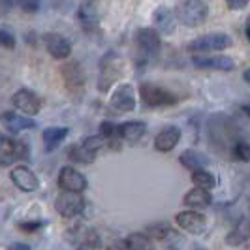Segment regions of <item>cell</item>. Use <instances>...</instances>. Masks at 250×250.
<instances>
[{
    "label": "cell",
    "instance_id": "cell-35",
    "mask_svg": "<svg viewBox=\"0 0 250 250\" xmlns=\"http://www.w3.org/2000/svg\"><path fill=\"white\" fill-rule=\"evenodd\" d=\"M245 34H247V40L250 42V19H249V23H247V28H245Z\"/></svg>",
    "mask_w": 250,
    "mask_h": 250
},
{
    "label": "cell",
    "instance_id": "cell-9",
    "mask_svg": "<svg viewBox=\"0 0 250 250\" xmlns=\"http://www.w3.org/2000/svg\"><path fill=\"white\" fill-rule=\"evenodd\" d=\"M111 105L117 111H134L136 109V90H134V87L130 83H121L113 90Z\"/></svg>",
    "mask_w": 250,
    "mask_h": 250
},
{
    "label": "cell",
    "instance_id": "cell-13",
    "mask_svg": "<svg viewBox=\"0 0 250 250\" xmlns=\"http://www.w3.org/2000/svg\"><path fill=\"white\" fill-rule=\"evenodd\" d=\"M43 43H45V49L49 53L53 59H68L72 55V43L62 36V34H57V32H49L43 36Z\"/></svg>",
    "mask_w": 250,
    "mask_h": 250
},
{
    "label": "cell",
    "instance_id": "cell-12",
    "mask_svg": "<svg viewBox=\"0 0 250 250\" xmlns=\"http://www.w3.org/2000/svg\"><path fill=\"white\" fill-rule=\"evenodd\" d=\"M194 66L203 70H220V72H231L235 62L226 55H196L192 59Z\"/></svg>",
    "mask_w": 250,
    "mask_h": 250
},
{
    "label": "cell",
    "instance_id": "cell-6",
    "mask_svg": "<svg viewBox=\"0 0 250 250\" xmlns=\"http://www.w3.org/2000/svg\"><path fill=\"white\" fill-rule=\"evenodd\" d=\"M139 94H141V100L145 102L147 105H152V107L169 105V104L177 102V98L169 90L162 88L160 85H154V83H143L139 87Z\"/></svg>",
    "mask_w": 250,
    "mask_h": 250
},
{
    "label": "cell",
    "instance_id": "cell-28",
    "mask_svg": "<svg viewBox=\"0 0 250 250\" xmlns=\"http://www.w3.org/2000/svg\"><path fill=\"white\" fill-rule=\"evenodd\" d=\"M233 156L239 162H250V143L247 141H239L233 147Z\"/></svg>",
    "mask_w": 250,
    "mask_h": 250
},
{
    "label": "cell",
    "instance_id": "cell-10",
    "mask_svg": "<svg viewBox=\"0 0 250 250\" xmlns=\"http://www.w3.org/2000/svg\"><path fill=\"white\" fill-rule=\"evenodd\" d=\"M138 47L145 57H156L162 47V40L156 28H139L138 30Z\"/></svg>",
    "mask_w": 250,
    "mask_h": 250
},
{
    "label": "cell",
    "instance_id": "cell-23",
    "mask_svg": "<svg viewBox=\"0 0 250 250\" xmlns=\"http://www.w3.org/2000/svg\"><path fill=\"white\" fill-rule=\"evenodd\" d=\"M192 183L196 187L211 190V188L216 187V177L207 169H198V171H192Z\"/></svg>",
    "mask_w": 250,
    "mask_h": 250
},
{
    "label": "cell",
    "instance_id": "cell-4",
    "mask_svg": "<svg viewBox=\"0 0 250 250\" xmlns=\"http://www.w3.org/2000/svg\"><path fill=\"white\" fill-rule=\"evenodd\" d=\"M55 209H57V213L61 214V216H64V218H75L77 214L83 213V209H85V200H83L81 192H68V190H64L62 194L57 198Z\"/></svg>",
    "mask_w": 250,
    "mask_h": 250
},
{
    "label": "cell",
    "instance_id": "cell-15",
    "mask_svg": "<svg viewBox=\"0 0 250 250\" xmlns=\"http://www.w3.org/2000/svg\"><path fill=\"white\" fill-rule=\"evenodd\" d=\"M10 177H12L13 185L19 190H23V192H36L38 187H40L38 177L26 166H15L12 169V173H10Z\"/></svg>",
    "mask_w": 250,
    "mask_h": 250
},
{
    "label": "cell",
    "instance_id": "cell-29",
    "mask_svg": "<svg viewBox=\"0 0 250 250\" xmlns=\"http://www.w3.org/2000/svg\"><path fill=\"white\" fill-rule=\"evenodd\" d=\"M0 43H2L6 49H13V47H15V36H13L12 32H8L6 28H2V30H0Z\"/></svg>",
    "mask_w": 250,
    "mask_h": 250
},
{
    "label": "cell",
    "instance_id": "cell-25",
    "mask_svg": "<svg viewBox=\"0 0 250 250\" xmlns=\"http://www.w3.org/2000/svg\"><path fill=\"white\" fill-rule=\"evenodd\" d=\"M79 21H81V25L85 26L87 30H90V28H94V26L98 25V13H96V10L90 4H83L79 8Z\"/></svg>",
    "mask_w": 250,
    "mask_h": 250
},
{
    "label": "cell",
    "instance_id": "cell-21",
    "mask_svg": "<svg viewBox=\"0 0 250 250\" xmlns=\"http://www.w3.org/2000/svg\"><path fill=\"white\" fill-rule=\"evenodd\" d=\"M179 162L183 164L187 169H190V171H198V169H205V166H207V156H205L203 152H200V150L188 149L179 156Z\"/></svg>",
    "mask_w": 250,
    "mask_h": 250
},
{
    "label": "cell",
    "instance_id": "cell-36",
    "mask_svg": "<svg viewBox=\"0 0 250 250\" xmlns=\"http://www.w3.org/2000/svg\"><path fill=\"white\" fill-rule=\"evenodd\" d=\"M243 77H245V81H247V83H250V68L245 72V75H243Z\"/></svg>",
    "mask_w": 250,
    "mask_h": 250
},
{
    "label": "cell",
    "instance_id": "cell-3",
    "mask_svg": "<svg viewBox=\"0 0 250 250\" xmlns=\"http://www.w3.org/2000/svg\"><path fill=\"white\" fill-rule=\"evenodd\" d=\"M231 38L222 32H213V34H205V36L196 38L194 42H190L188 51L192 53H211V51H222L231 47Z\"/></svg>",
    "mask_w": 250,
    "mask_h": 250
},
{
    "label": "cell",
    "instance_id": "cell-14",
    "mask_svg": "<svg viewBox=\"0 0 250 250\" xmlns=\"http://www.w3.org/2000/svg\"><path fill=\"white\" fill-rule=\"evenodd\" d=\"M152 21H154V26H156V30L164 34V36H169V34H173L177 28V13L171 12L167 6H160V8H156L154 10V15H152Z\"/></svg>",
    "mask_w": 250,
    "mask_h": 250
},
{
    "label": "cell",
    "instance_id": "cell-30",
    "mask_svg": "<svg viewBox=\"0 0 250 250\" xmlns=\"http://www.w3.org/2000/svg\"><path fill=\"white\" fill-rule=\"evenodd\" d=\"M40 2L42 0H19V4H21V8L28 13H34L40 10Z\"/></svg>",
    "mask_w": 250,
    "mask_h": 250
},
{
    "label": "cell",
    "instance_id": "cell-32",
    "mask_svg": "<svg viewBox=\"0 0 250 250\" xmlns=\"http://www.w3.org/2000/svg\"><path fill=\"white\" fill-rule=\"evenodd\" d=\"M77 250H105V249L100 245V241H96V243H79Z\"/></svg>",
    "mask_w": 250,
    "mask_h": 250
},
{
    "label": "cell",
    "instance_id": "cell-18",
    "mask_svg": "<svg viewBox=\"0 0 250 250\" xmlns=\"http://www.w3.org/2000/svg\"><path fill=\"white\" fill-rule=\"evenodd\" d=\"M181 139V130L177 126H169V128H164L162 132L154 138V147L160 152H169L177 147Z\"/></svg>",
    "mask_w": 250,
    "mask_h": 250
},
{
    "label": "cell",
    "instance_id": "cell-22",
    "mask_svg": "<svg viewBox=\"0 0 250 250\" xmlns=\"http://www.w3.org/2000/svg\"><path fill=\"white\" fill-rule=\"evenodd\" d=\"M250 239V220H241L233 229H229V233L226 235V243L229 247H239L245 245Z\"/></svg>",
    "mask_w": 250,
    "mask_h": 250
},
{
    "label": "cell",
    "instance_id": "cell-20",
    "mask_svg": "<svg viewBox=\"0 0 250 250\" xmlns=\"http://www.w3.org/2000/svg\"><path fill=\"white\" fill-rule=\"evenodd\" d=\"M68 136V128L66 126H51V128H45L43 134H42V139H43V145L47 150H55L64 139Z\"/></svg>",
    "mask_w": 250,
    "mask_h": 250
},
{
    "label": "cell",
    "instance_id": "cell-17",
    "mask_svg": "<svg viewBox=\"0 0 250 250\" xmlns=\"http://www.w3.org/2000/svg\"><path fill=\"white\" fill-rule=\"evenodd\" d=\"M2 125H4L6 130L23 132V130H32V128H36V121L30 119V117L17 115V113H13V111H4V115H2Z\"/></svg>",
    "mask_w": 250,
    "mask_h": 250
},
{
    "label": "cell",
    "instance_id": "cell-26",
    "mask_svg": "<svg viewBox=\"0 0 250 250\" xmlns=\"http://www.w3.org/2000/svg\"><path fill=\"white\" fill-rule=\"evenodd\" d=\"M62 74L68 85H75V87L83 85V72L79 70V64H66L62 68Z\"/></svg>",
    "mask_w": 250,
    "mask_h": 250
},
{
    "label": "cell",
    "instance_id": "cell-7",
    "mask_svg": "<svg viewBox=\"0 0 250 250\" xmlns=\"http://www.w3.org/2000/svg\"><path fill=\"white\" fill-rule=\"evenodd\" d=\"M175 222L179 228H183L188 233H194V235H200L207 229V218L200 213V211H181L175 214Z\"/></svg>",
    "mask_w": 250,
    "mask_h": 250
},
{
    "label": "cell",
    "instance_id": "cell-1",
    "mask_svg": "<svg viewBox=\"0 0 250 250\" xmlns=\"http://www.w3.org/2000/svg\"><path fill=\"white\" fill-rule=\"evenodd\" d=\"M175 13L181 25L194 28V26H200L205 23L209 10H207V4L203 0H179Z\"/></svg>",
    "mask_w": 250,
    "mask_h": 250
},
{
    "label": "cell",
    "instance_id": "cell-2",
    "mask_svg": "<svg viewBox=\"0 0 250 250\" xmlns=\"http://www.w3.org/2000/svg\"><path fill=\"white\" fill-rule=\"evenodd\" d=\"M105 145H111V141L105 136H90L70 149V160L75 164H92L98 152L105 149Z\"/></svg>",
    "mask_w": 250,
    "mask_h": 250
},
{
    "label": "cell",
    "instance_id": "cell-5",
    "mask_svg": "<svg viewBox=\"0 0 250 250\" xmlns=\"http://www.w3.org/2000/svg\"><path fill=\"white\" fill-rule=\"evenodd\" d=\"M30 154V149L26 147L23 141H17L8 136L0 138V162L2 166H10V164L23 160Z\"/></svg>",
    "mask_w": 250,
    "mask_h": 250
},
{
    "label": "cell",
    "instance_id": "cell-16",
    "mask_svg": "<svg viewBox=\"0 0 250 250\" xmlns=\"http://www.w3.org/2000/svg\"><path fill=\"white\" fill-rule=\"evenodd\" d=\"M183 203H185L187 207H190V209H194V211H203V209H207V207L213 203V198H211L209 190L196 187V188H192V190H188L187 194H185Z\"/></svg>",
    "mask_w": 250,
    "mask_h": 250
},
{
    "label": "cell",
    "instance_id": "cell-8",
    "mask_svg": "<svg viewBox=\"0 0 250 250\" xmlns=\"http://www.w3.org/2000/svg\"><path fill=\"white\" fill-rule=\"evenodd\" d=\"M12 104L19 111L28 115V117H30V115H36V113H40V109H42V98L38 96L36 92L28 90V88L17 90L12 96Z\"/></svg>",
    "mask_w": 250,
    "mask_h": 250
},
{
    "label": "cell",
    "instance_id": "cell-19",
    "mask_svg": "<svg viewBox=\"0 0 250 250\" xmlns=\"http://www.w3.org/2000/svg\"><path fill=\"white\" fill-rule=\"evenodd\" d=\"M147 126L141 121H128V123H123L119 125V138H123L128 143H136L143 138Z\"/></svg>",
    "mask_w": 250,
    "mask_h": 250
},
{
    "label": "cell",
    "instance_id": "cell-34",
    "mask_svg": "<svg viewBox=\"0 0 250 250\" xmlns=\"http://www.w3.org/2000/svg\"><path fill=\"white\" fill-rule=\"evenodd\" d=\"M109 250H130V247H128V243L125 239V241H115Z\"/></svg>",
    "mask_w": 250,
    "mask_h": 250
},
{
    "label": "cell",
    "instance_id": "cell-31",
    "mask_svg": "<svg viewBox=\"0 0 250 250\" xmlns=\"http://www.w3.org/2000/svg\"><path fill=\"white\" fill-rule=\"evenodd\" d=\"M250 4V0H226V6L233 12H239V10H245Z\"/></svg>",
    "mask_w": 250,
    "mask_h": 250
},
{
    "label": "cell",
    "instance_id": "cell-33",
    "mask_svg": "<svg viewBox=\"0 0 250 250\" xmlns=\"http://www.w3.org/2000/svg\"><path fill=\"white\" fill-rule=\"evenodd\" d=\"M42 226V222H23V224H19V228L23 229V231H34Z\"/></svg>",
    "mask_w": 250,
    "mask_h": 250
},
{
    "label": "cell",
    "instance_id": "cell-27",
    "mask_svg": "<svg viewBox=\"0 0 250 250\" xmlns=\"http://www.w3.org/2000/svg\"><path fill=\"white\" fill-rule=\"evenodd\" d=\"M147 233H149L150 237L160 239V241H166L169 235H175V231L171 229V226L166 224V222H156V224L147 226Z\"/></svg>",
    "mask_w": 250,
    "mask_h": 250
},
{
    "label": "cell",
    "instance_id": "cell-11",
    "mask_svg": "<svg viewBox=\"0 0 250 250\" xmlns=\"http://www.w3.org/2000/svg\"><path fill=\"white\" fill-rule=\"evenodd\" d=\"M59 187L68 192H83L87 188V179L72 166H64L59 171Z\"/></svg>",
    "mask_w": 250,
    "mask_h": 250
},
{
    "label": "cell",
    "instance_id": "cell-24",
    "mask_svg": "<svg viewBox=\"0 0 250 250\" xmlns=\"http://www.w3.org/2000/svg\"><path fill=\"white\" fill-rule=\"evenodd\" d=\"M126 243H128L130 250H154L152 241L145 233H130L126 237Z\"/></svg>",
    "mask_w": 250,
    "mask_h": 250
}]
</instances>
